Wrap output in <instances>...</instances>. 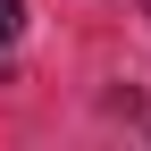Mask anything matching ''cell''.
I'll list each match as a JSON object with an SVG mask.
<instances>
[{
    "mask_svg": "<svg viewBox=\"0 0 151 151\" xmlns=\"http://www.w3.org/2000/svg\"><path fill=\"white\" fill-rule=\"evenodd\" d=\"M25 34V0H0V42H17Z\"/></svg>",
    "mask_w": 151,
    "mask_h": 151,
    "instance_id": "obj_1",
    "label": "cell"
}]
</instances>
